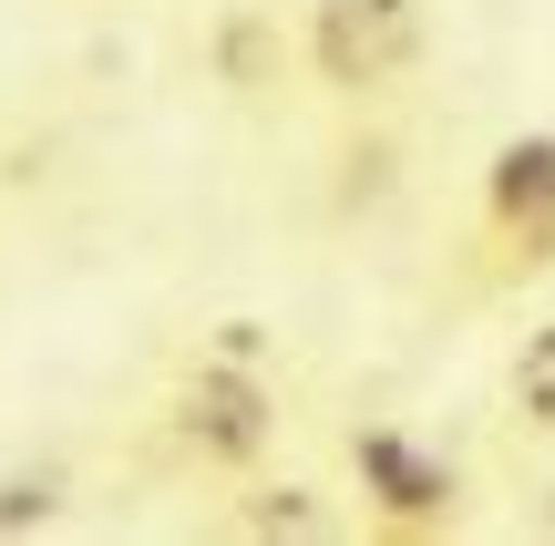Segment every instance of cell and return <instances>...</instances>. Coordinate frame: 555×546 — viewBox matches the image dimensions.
<instances>
[{
	"label": "cell",
	"instance_id": "cell-8",
	"mask_svg": "<svg viewBox=\"0 0 555 546\" xmlns=\"http://www.w3.org/2000/svg\"><path fill=\"white\" fill-rule=\"evenodd\" d=\"M62 516V474L52 465H11L0 474V536H41Z\"/></svg>",
	"mask_w": 555,
	"mask_h": 546
},
{
	"label": "cell",
	"instance_id": "cell-5",
	"mask_svg": "<svg viewBox=\"0 0 555 546\" xmlns=\"http://www.w3.org/2000/svg\"><path fill=\"white\" fill-rule=\"evenodd\" d=\"M339 516H330V495L319 485H298V474H237V506H227V536H258V546H309V536H330Z\"/></svg>",
	"mask_w": 555,
	"mask_h": 546
},
{
	"label": "cell",
	"instance_id": "cell-4",
	"mask_svg": "<svg viewBox=\"0 0 555 546\" xmlns=\"http://www.w3.org/2000/svg\"><path fill=\"white\" fill-rule=\"evenodd\" d=\"M474 279H545L555 268V135H504L474 186Z\"/></svg>",
	"mask_w": 555,
	"mask_h": 546
},
{
	"label": "cell",
	"instance_id": "cell-6",
	"mask_svg": "<svg viewBox=\"0 0 555 546\" xmlns=\"http://www.w3.org/2000/svg\"><path fill=\"white\" fill-rule=\"evenodd\" d=\"M206 73H217L237 103H258L268 82L288 73V41H278V21H268V11H247V0H227V11L206 21Z\"/></svg>",
	"mask_w": 555,
	"mask_h": 546
},
{
	"label": "cell",
	"instance_id": "cell-9",
	"mask_svg": "<svg viewBox=\"0 0 555 546\" xmlns=\"http://www.w3.org/2000/svg\"><path fill=\"white\" fill-rule=\"evenodd\" d=\"M391 165H401V144H391V135L339 144V217H360V206H380V196H391Z\"/></svg>",
	"mask_w": 555,
	"mask_h": 546
},
{
	"label": "cell",
	"instance_id": "cell-1",
	"mask_svg": "<svg viewBox=\"0 0 555 546\" xmlns=\"http://www.w3.org/2000/svg\"><path fill=\"white\" fill-rule=\"evenodd\" d=\"M155 433L185 474H258L288 433V392H278V361H227V351H185V371L155 392Z\"/></svg>",
	"mask_w": 555,
	"mask_h": 546
},
{
	"label": "cell",
	"instance_id": "cell-3",
	"mask_svg": "<svg viewBox=\"0 0 555 546\" xmlns=\"http://www.w3.org/2000/svg\"><path fill=\"white\" fill-rule=\"evenodd\" d=\"M422 41H433L422 0H309L298 11V73L330 103H380L412 82Z\"/></svg>",
	"mask_w": 555,
	"mask_h": 546
},
{
	"label": "cell",
	"instance_id": "cell-2",
	"mask_svg": "<svg viewBox=\"0 0 555 546\" xmlns=\"http://www.w3.org/2000/svg\"><path fill=\"white\" fill-rule=\"evenodd\" d=\"M339 465H350V495H360V526L371 536L433 546V536H463V516H474L463 465L442 444H422L412 423H391V412H360L339 433Z\"/></svg>",
	"mask_w": 555,
	"mask_h": 546
},
{
	"label": "cell",
	"instance_id": "cell-7",
	"mask_svg": "<svg viewBox=\"0 0 555 546\" xmlns=\"http://www.w3.org/2000/svg\"><path fill=\"white\" fill-rule=\"evenodd\" d=\"M504 423L555 444V320H535L515 341V361H504Z\"/></svg>",
	"mask_w": 555,
	"mask_h": 546
}]
</instances>
